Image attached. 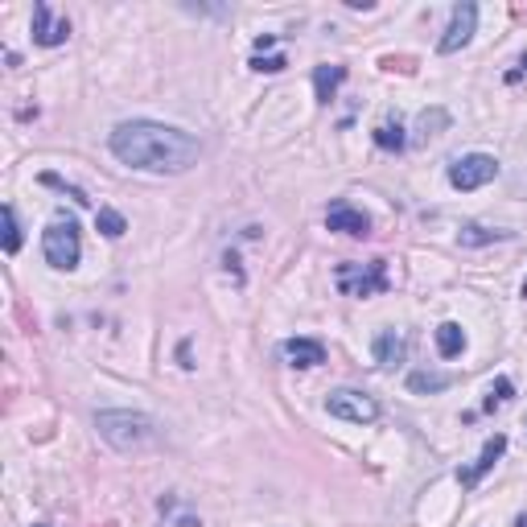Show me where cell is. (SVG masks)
<instances>
[{"label": "cell", "instance_id": "5", "mask_svg": "<svg viewBox=\"0 0 527 527\" xmlns=\"http://www.w3.org/2000/svg\"><path fill=\"white\" fill-rule=\"evenodd\" d=\"M325 412L338 420H346V424H371V420H379V404L366 391H355V388H338L325 396Z\"/></svg>", "mask_w": 527, "mask_h": 527}, {"label": "cell", "instance_id": "8", "mask_svg": "<svg viewBox=\"0 0 527 527\" xmlns=\"http://www.w3.org/2000/svg\"><path fill=\"white\" fill-rule=\"evenodd\" d=\"M473 25H478V4L465 0V4H457L453 17H449V29H445V37H441V54H457L462 45H470Z\"/></svg>", "mask_w": 527, "mask_h": 527}, {"label": "cell", "instance_id": "28", "mask_svg": "<svg viewBox=\"0 0 527 527\" xmlns=\"http://www.w3.org/2000/svg\"><path fill=\"white\" fill-rule=\"evenodd\" d=\"M33 527H45V523H33Z\"/></svg>", "mask_w": 527, "mask_h": 527}, {"label": "cell", "instance_id": "2", "mask_svg": "<svg viewBox=\"0 0 527 527\" xmlns=\"http://www.w3.org/2000/svg\"><path fill=\"white\" fill-rule=\"evenodd\" d=\"M95 429L99 437L119 453H140L157 445V424H152L144 412H128V408H108V412H95Z\"/></svg>", "mask_w": 527, "mask_h": 527}, {"label": "cell", "instance_id": "21", "mask_svg": "<svg viewBox=\"0 0 527 527\" xmlns=\"http://www.w3.org/2000/svg\"><path fill=\"white\" fill-rule=\"evenodd\" d=\"M284 66H289V62H284V58H280V54H272V58L256 54V58H251V70H256V75H280Z\"/></svg>", "mask_w": 527, "mask_h": 527}, {"label": "cell", "instance_id": "6", "mask_svg": "<svg viewBox=\"0 0 527 527\" xmlns=\"http://www.w3.org/2000/svg\"><path fill=\"white\" fill-rule=\"evenodd\" d=\"M498 177V161L486 157V152H470V157H457L449 165V185L453 190H478V185L495 182Z\"/></svg>", "mask_w": 527, "mask_h": 527}, {"label": "cell", "instance_id": "9", "mask_svg": "<svg viewBox=\"0 0 527 527\" xmlns=\"http://www.w3.org/2000/svg\"><path fill=\"white\" fill-rule=\"evenodd\" d=\"M66 37H70V21L66 17H54V9L50 4H33V42L37 45H62Z\"/></svg>", "mask_w": 527, "mask_h": 527}, {"label": "cell", "instance_id": "20", "mask_svg": "<svg viewBox=\"0 0 527 527\" xmlns=\"http://www.w3.org/2000/svg\"><path fill=\"white\" fill-rule=\"evenodd\" d=\"M21 248V223H17V210L12 206H4V251H17Z\"/></svg>", "mask_w": 527, "mask_h": 527}, {"label": "cell", "instance_id": "13", "mask_svg": "<svg viewBox=\"0 0 527 527\" xmlns=\"http://www.w3.org/2000/svg\"><path fill=\"white\" fill-rule=\"evenodd\" d=\"M404 355H408V342H404V333L383 330V333L375 338V363H379V366H396V363H404Z\"/></svg>", "mask_w": 527, "mask_h": 527}, {"label": "cell", "instance_id": "1", "mask_svg": "<svg viewBox=\"0 0 527 527\" xmlns=\"http://www.w3.org/2000/svg\"><path fill=\"white\" fill-rule=\"evenodd\" d=\"M111 152L144 173H185L190 165H198L202 144L190 132L157 124V119H124L111 128Z\"/></svg>", "mask_w": 527, "mask_h": 527}, {"label": "cell", "instance_id": "26", "mask_svg": "<svg viewBox=\"0 0 527 527\" xmlns=\"http://www.w3.org/2000/svg\"><path fill=\"white\" fill-rule=\"evenodd\" d=\"M523 70H527V54H523Z\"/></svg>", "mask_w": 527, "mask_h": 527}, {"label": "cell", "instance_id": "27", "mask_svg": "<svg viewBox=\"0 0 527 527\" xmlns=\"http://www.w3.org/2000/svg\"><path fill=\"white\" fill-rule=\"evenodd\" d=\"M103 527H116V523H103Z\"/></svg>", "mask_w": 527, "mask_h": 527}, {"label": "cell", "instance_id": "29", "mask_svg": "<svg viewBox=\"0 0 527 527\" xmlns=\"http://www.w3.org/2000/svg\"><path fill=\"white\" fill-rule=\"evenodd\" d=\"M523 424H527V420H523Z\"/></svg>", "mask_w": 527, "mask_h": 527}, {"label": "cell", "instance_id": "3", "mask_svg": "<svg viewBox=\"0 0 527 527\" xmlns=\"http://www.w3.org/2000/svg\"><path fill=\"white\" fill-rule=\"evenodd\" d=\"M42 251H45V264L58 272H70L78 264V226L75 218H62L58 215L54 223L45 226V235H42Z\"/></svg>", "mask_w": 527, "mask_h": 527}, {"label": "cell", "instance_id": "4", "mask_svg": "<svg viewBox=\"0 0 527 527\" xmlns=\"http://www.w3.org/2000/svg\"><path fill=\"white\" fill-rule=\"evenodd\" d=\"M333 280H338V289L346 297H375V292L388 289V264L383 259H371V264H338Z\"/></svg>", "mask_w": 527, "mask_h": 527}, {"label": "cell", "instance_id": "23", "mask_svg": "<svg viewBox=\"0 0 527 527\" xmlns=\"http://www.w3.org/2000/svg\"><path fill=\"white\" fill-rule=\"evenodd\" d=\"M379 66H383V70H404V75H412V58H391V54H388Z\"/></svg>", "mask_w": 527, "mask_h": 527}, {"label": "cell", "instance_id": "19", "mask_svg": "<svg viewBox=\"0 0 527 527\" xmlns=\"http://www.w3.org/2000/svg\"><path fill=\"white\" fill-rule=\"evenodd\" d=\"M95 226H99V231H103L108 239H119L124 231H128L124 215H119V210H111V206H99V210H95Z\"/></svg>", "mask_w": 527, "mask_h": 527}, {"label": "cell", "instance_id": "12", "mask_svg": "<svg viewBox=\"0 0 527 527\" xmlns=\"http://www.w3.org/2000/svg\"><path fill=\"white\" fill-rule=\"evenodd\" d=\"M342 83H346V66H333V62L317 66V70H313V91H317V103H330Z\"/></svg>", "mask_w": 527, "mask_h": 527}, {"label": "cell", "instance_id": "11", "mask_svg": "<svg viewBox=\"0 0 527 527\" xmlns=\"http://www.w3.org/2000/svg\"><path fill=\"white\" fill-rule=\"evenodd\" d=\"M284 358L292 366H317V363H325V346L317 338H289L284 342Z\"/></svg>", "mask_w": 527, "mask_h": 527}, {"label": "cell", "instance_id": "18", "mask_svg": "<svg viewBox=\"0 0 527 527\" xmlns=\"http://www.w3.org/2000/svg\"><path fill=\"white\" fill-rule=\"evenodd\" d=\"M375 144L388 152H399L404 149V128H399V119H383L375 128Z\"/></svg>", "mask_w": 527, "mask_h": 527}, {"label": "cell", "instance_id": "24", "mask_svg": "<svg viewBox=\"0 0 527 527\" xmlns=\"http://www.w3.org/2000/svg\"><path fill=\"white\" fill-rule=\"evenodd\" d=\"M515 527H527V515H519V523Z\"/></svg>", "mask_w": 527, "mask_h": 527}, {"label": "cell", "instance_id": "15", "mask_svg": "<svg viewBox=\"0 0 527 527\" xmlns=\"http://www.w3.org/2000/svg\"><path fill=\"white\" fill-rule=\"evenodd\" d=\"M453 383V375H445V371H412L408 375V388L416 391V396H437V391H445Z\"/></svg>", "mask_w": 527, "mask_h": 527}, {"label": "cell", "instance_id": "25", "mask_svg": "<svg viewBox=\"0 0 527 527\" xmlns=\"http://www.w3.org/2000/svg\"><path fill=\"white\" fill-rule=\"evenodd\" d=\"M523 297H527V280H523Z\"/></svg>", "mask_w": 527, "mask_h": 527}, {"label": "cell", "instance_id": "10", "mask_svg": "<svg viewBox=\"0 0 527 527\" xmlns=\"http://www.w3.org/2000/svg\"><path fill=\"white\" fill-rule=\"evenodd\" d=\"M503 453H506V437H503V432H495V437L482 445V457H478L473 465H465V470H457V482H462V486H478L486 473L495 470V462L503 457Z\"/></svg>", "mask_w": 527, "mask_h": 527}, {"label": "cell", "instance_id": "14", "mask_svg": "<svg viewBox=\"0 0 527 527\" xmlns=\"http://www.w3.org/2000/svg\"><path fill=\"white\" fill-rule=\"evenodd\" d=\"M437 350L441 358H457L465 350V330L457 322H441L437 325Z\"/></svg>", "mask_w": 527, "mask_h": 527}, {"label": "cell", "instance_id": "17", "mask_svg": "<svg viewBox=\"0 0 527 527\" xmlns=\"http://www.w3.org/2000/svg\"><path fill=\"white\" fill-rule=\"evenodd\" d=\"M441 128H449V111L445 108H429V111H420V119H416V132H420V140H429V136H437Z\"/></svg>", "mask_w": 527, "mask_h": 527}, {"label": "cell", "instance_id": "7", "mask_svg": "<svg viewBox=\"0 0 527 527\" xmlns=\"http://www.w3.org/2000/svg\"><path fill=\"white\" fill-rule=\"evenodd\" d=\"M325 226L330 231H338V235H355V239H366L371 235V218L358 210V206H350V202H330V210H325Z\"/></svg>", "mask_w": 527, "mask_h": 527}, {"label": "cell", "instance_id": "22", "mask_svg": "<svg viewBox=\"0 0 527 527\" xmlns=\"http://www.w3.org/2000/svg\"><path fill=\"white\" fill-rule=\"evenodd\" d=\"M515 396V388H511V379H495V388H490V399H486V408H495V404H503V399Z\"/></svg>", "mask_w": 527, "mask_h": 527}, {"label": "cell", "instance_id": "16", "mask_svg": "<svg viewBox=\"0 0 527 527\" xmlns=\"http://www.w3.org/2000/svg\"><path fill=\"white\" fill-rule=\"evenodd\" d=\"M498 239H511V231H490V226H482V223H465L462 231H457V243H462V248H482V243H498Z\"/></svg>", "mask_w": 527, "mask_h": 527}]
</instances>
